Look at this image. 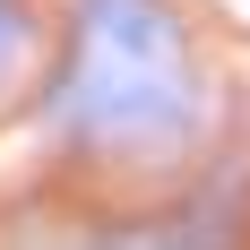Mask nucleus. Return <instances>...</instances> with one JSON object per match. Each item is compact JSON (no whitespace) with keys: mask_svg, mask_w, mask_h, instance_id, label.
Returning a JSON list of instances; mask_svg holds the SVG:
<instances>
[{"mask_svg":"<svg viewBox=\"0 0 250 250\" xmlns=\"http://www.w3.org/2000/svg\"><path fill=\"white\" fill-rule=\"evenodd\" d=\"M0 52H9V18H0Z\"/></svg>","mask_w":250,"mask_h":250,"instance_id":"1","label":"nucleus"}]
</instances>
